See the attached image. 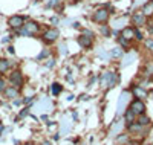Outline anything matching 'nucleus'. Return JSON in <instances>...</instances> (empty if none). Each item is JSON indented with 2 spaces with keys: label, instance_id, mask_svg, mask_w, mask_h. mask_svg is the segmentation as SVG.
<instances>
[{
  "label": "nucleus",
  "instance_id": "f257e3e1",
  "mask_svg": "<svg viewBox=\"0 0 153 145\" xmlns=\"http://www.w3.org/2000/svg\"><path fill=\"white\" fill-rule=\"evenodd\" d=\"M40 32V24L37 21H25V24L20 29H17V34L22 37H34Z\"/></svg>",
  "mask_w": 153,
  "mask_h": 145
},
{
  "label": "nucleus",
  "instance_id": "f03ea898",
  "mask_svg": "<svg viewBox=\"0 0 153 145\" xmlns=\"http://www.w3.org/2000/svg\"><path fill=\"white\" fill-rule=\"evenodd\" d=\"M109 17H110V11H109V8H98V9H95V12H94L92 20H94L95 23L103 24V23H107Z\"/></svg>",
  "mask_w": 153,
  "mask_h": 145
},
{
  "label": "nucleus",
  "instance_id": "7ed1b4c3",
  "mask_svg": "<svg viewBox=\"0 0 153 145\" xmlns=\"http://www.w3.org/2000/svg\"><path fill=\"white\" fill-rule=\"evenodd\" d=\"M8 81L12 87H16V89H20L25 83V78H23V73L20 70H12L8 76Z\"/></svg>",
  "mask_w": 153,
  "mask_h": 145
},
{
  "label": "nucleus",
  "instance_id": "20e7f679",
  "mask_svg": "<svg viewBox=\"0 0 153 145\" xmlns=\"http://www.w3.org/2000/svg\"><path fill=\"white\" fill-rule=\"evenodd\" d=\"M25 21H26V17H23V16H12V17H9L8 24H9V28L17 31V29H20L22 26L25 24Z\"/></svg>",
  "mask_w": 153,
  "mask_h": 145
},
{
  "label": "nucleus",
  "instance_id": "39448f33",
  "mask_svg": "<svg viewBox=\"0 0 153 145\" xmlns=\"http://www.w3.org/2000/svg\"><path fill=\"white\" fill-rule=\"evenodd\" d=\"M129 109H130L136 116H139V115L146 113V104L143 102V99H135V101H132V104H130Z\"/></svg>",
  "mask_w": 153,
  "mask_h": 145
},
{
  "label": "nucleus",
  "instance_id": "423d86ee",
  "mask_svg": "<svg viewBox=\"0 0 153 145\" xmlns=\"http://www.w3.org/2000/svg\"><path fill=\"white\" fill-rule=\"evenodd\" d=\"M132 23L135 24L133 28H141V26H146L147 23V17L143 14V12H135L132 17Z\"/></svg>",
  "mask_w": 153,
  "mask_h": 145
},
{
  "label": "nucleus",
  "instance_id": "0eeeda50",
  "mask_svg": "<svg viewBox=\"0 0 153 145\" xmlns=\"http://www.w3.org/2000/svg\"><path fill=\"white\" fill-rule=\"evenodd\" d=\"M57 38H58V31H57V29H48V31L43 34V41L48 43V44L54 43Z\"/></svg>",
  "mask_w": 153,
  "mask_h": 145
},
{
  "label": "nucleus",
  "instance_id": "6e6552de",
  "mask_svg": "<svg viewBox=\"0 0 153 145\" xmlns=\"http://www.w3.org/2000/svg\"><path fill=\"white\" fill-rule=\"evenodd\" d=\"M133 31H135L133 26H126V28H123V29H121L120 37L126 38L127 41H132V40H135V34H133Z\"/></svg>",
  "mask_w": 153,
  "mask_h": 145
},
{
  "label": "nucleus",
  "instance_id": "1a4fd4ad",
  "mask_svg": "<svg viewBox=\"0 0 153 145\" xmlns=\"http://www.w3.org/2000/svg\"><path fill=\"white\" fill-rule=\"evenodd\" d=\"M92 43H94V38L87 37V35H84V34H81V35L78 37V44H80L83 49H89V47L92 46Z\"/></svg>",
  "mask_w": 153,
  "mask_h": 145
},
{
  "label": "nucleus",
  "instance_id": "9d476101",
  "mask_svg": "<svg viewBox=\"0 0 153 145\" xmlns=\"http://www.w3.org/2000/svg\"><path fill=\"white\" fill-rule=\"evenodd\" d=\"M3 93H5V96L6 98H17V95H19V89H16V87H12V86H8L5 90H3Z\"/></svg>",
  "mask_w": 153,
  "mask_h": 145
},
{
  "label": "nucleus",
  "instance_id": "9b49d317",
  "mask_svg": "<svg viewBox=\"0 0 153 145\" xmlns=\"http://www.w3.org/2000/svg\"><path fill=\"white\" fill-rule=\"evenodd\" d=\"M141 12H143L146 17H152V16H153V2H147V3L143 6Z\"/></svg>",
  "mask_w": 153,
  "mask_h": 145
},
{
  "label": "nucleus",
  "instance_id": "f8f14e48",
  "mask_svg": "<svg viewBox=\"0 0 153 145\" xmlns=\"http://www.w3.org/2000/svg\"><path fill=\"white\" fill-rule=\"evenodd\" d=\"M11 67V61H8L6 58H0V75L8 72Z\"/></svg>",
  "mask_w": 153,
  "mask_h": 145
},
{
  "label": "nucleus",
  "instance_id": "ddd939ff",
  "mask_svg": "<svg viewBox=\"0 0 153 145\" xmlns=\"http://www.w3.org/2000/svg\"><path fill=\"white\" fill-rule=\"evenodd\" d=\"M133 95H135V98L141 99V98H144V96L147 95V92L144 90V87H141V86H136V87L133 89Z\"/></svg>",
  "mask_w": 153,
  "mask_h": 145
},
{
  "label": "nucleus",
  "instance_id": "4468645a",
  "mask_svg": "<svg viewBox=\"0 0 153 145\" xmlns=\"http://www.w3.org/2000/svg\"><path fill=\"white\" fill-rule=\"evenodd\" d=\"M139 125H143V127H147L149 124H150V119H149V116H146L144 113L143 115H139L138 116V121H136Z\"/></svg>",
  "mask_w": 153,
  "mask_h": 145
},
{
  "label": "nucleus",
  "instance_id": "2eb2a0df",
  "mask_svg": "<svg viewBox=\"0 0 153 145\" xmlns=\"http://www.w3.org/2000/svg\"><path fill=\"white\" fill-rule=\"evenodd\" d=\"M129 130L132 131V133H133V131H135V133H139V131H143V130H144V127H143V125H139L138 122H135V124L130 122V124H129Z\"/></svg>",
  "mask_w": 153,
  "mask_h": 145
},
{
  "label": "nucleus",
  "instance_id": "dca6fc26",
  "mask_svg": "<svg viewBox=\"0 0 153 145\" xmlns=\"http://www.w3.org/2000/svg\"><path fill=\"white\" fill-rule=\"evenodd\" d=\"M135 116H136V115H135V113H133V112L129 109V110L126 112L124 119H126V122H127V124H130V122H135Z\"/></svg>",
  "mask_w": 153,
  "mask_h": 145
},
{
  "label": "nucleus",
  "instance_id": "f3484780",
  "mask_svg": "<svg viewBox=\"0 0 153 145\" xmlns=\"http://www.w3.org/2000/svg\"><path fill=\"white\" fill-rule=\"evenodd\" d=\"M133 34H135V40H138V41H143V40H144V37H143V32L139 31V28H135Z\"/></svg>",
  "mask_w": 153,
  "mask_h": 145
},
{
  "label": "nucleus",
  "instance_id": "a211bd4d",
  "mask_svg": "<svg viewBox=\"0 0 153 145\" xmlns=\"http://www.w3.org/2000/svg\"><path fill=\"white\" fill-rule=\"evenodd\" d=\"M110 26H107V24H103L101 26V34L103 35H106V37H110Z\"/></svg>",
  "mask_w": 153,
  "mask_h": 145
},
{
  "label": "nucleus",
  "instance_id": "6ab92c4d",
  "mask_svg": "<svg viewBox=\"0 0 153 145\" xmlns=\"http://www.w3.org/2000/svg\"><path fill=\"white\" fill-rule=\"evenodd\" d=\"M118 43H120L124 49H129V46H130V41H127L126 38H123V37H118Z\"/></svg>",
  "mask_w": 153,
  "mask_h": 145
},
{
  "label": "nucleus",
  "instance_id": "aec40b11",
  "mask_svg": "<svg viewBox=\"0 0 153 145\" xmlns=\"http://www.w3.org/2000/svg\"><path fill=\"white\" fill-rule=\"evenodd\" d=\"M144 46H146V49H149L153 54V38H147V40L144 41Z\"/></svg>",
  "mask_w": 153,
  "mask_h": 145
},
{
  "label": "nucleus",
  "instance_id": "412c9836",
  "mask_svg": "<svg viewBox=\"0 0 153 145\" xmlns=\"http://www.w3.org/2000/svg\"><path fill=\"white\" fill-rule=\"evenodd\" d=\"M60 92H61V86H60L58 83H54V84H52V93H54V95H58Z\"/></svg>",
  "mask_w": 153,
  "mask_h": 145
},
{
  "label": "nucleus",
  "instance_id": "4be33fe9",
  "mask_svg": "<svg viewBox=\"0 0 153 145\" xmlns=\"http://www.w3.org/2000/svg\"><path fill=\"white\" fill-rule=\"evenodd\" d=\"M110 55H112V57H121V55H123V49H120V47H115V49L110 52Z\"/></svg>",
  "mask_w": 153,
  "mask_h": 145
},
{
  "label": "nucleus",
  "instance_id": "5701e85b",
  "mask_svg": "<svg viewBox=\"0 0 153 145\" xmlns=\"http://www.w3.org/2000/svg\"><path fill=\"white\" fill-rule=\"evenodd\" d=\"M5 89H6V81L3 78H0V92H3Z\"/></svg>",
  "mask_w": 153,
  "mask_h": 145
},
{
  "label": "nucleus",
  "instance_id": "b1692460",
  "mask_svg": "<svg viewBox=\"0 0 153 145\" xmlns=\"http://www.w3.org/2000/svg\"><path fill=\"white\" fill-rule=\"evenodd\" d=\"M146 26H147L149 32H150V34H153V21H150V23H146Z\"/></svg>",
  "mask_w": 153,
  "mask_h": 145
},
{
  "label": "nucleus",
  "instance_id": "393cba45",
  "mask_svg": "<svg viewBox=\"0 0 153 145\" xmlns=\"http://www.w3.org/2000/svg\"><path fill=\"white\" fill-rule=\"evenodd\" d=\"M118 142H127V136H118Z\"/></svg>",
  "mask_w": 153,
  "mask_h": 145
},
{
  "label": "nucleus",
  "instance_id": "a878e982",
  "mask_svg": "<svg viewBox=\"0 0 153 145\" xmlns=\"http://www.w3.org/2000/svg\"><path fill=\"white\" fill-rule=\"evenodd\" d=\"M8 50H9V54H14V47H12V46H9Z\"/></svg>",
  "mask_w": 153,
  "mask_h": 145
},
{
  "label": "nucleus",
  "instance_id": "bb28decb",
  "mask_svg": "<svg viewBox=\"0 0 153 145\" xmlns=\"http://www.w3.org/2000/svg\"><path fill=\"white\" fill-rule=\"evenodd\" d=\"M43 145H51V144L49 142H43Z\"/></svg>",
  "mask_w": 153,
  "mask_h": 145
},
{
  "label": "nucleus",
  "instance_id": "cd10ccee",
  "mask_svg": "<svg viewBox=\"0 0 153 145\" xmlns=\"http://www.w3.org/2000/svg\"><path fill=\"white\" fill-rule=\"evenodd\" d=\"M72 2H81V0H72Z\"/></svg>",
  "mask_w": 153,
  "mask_h": 145
},
{
  "label": "nucleus",
  "instance_id": "c85d7f7f",
  "mask_svg": "<svg viewBox=\"0 0 153 145\" xmlns=\"http://www.w3.org/2000/svg\"><path fill=\"white\" fill-rule=\"evenodd\" d=\"M25 145H34V144H25Z\"/></svg>",
  "mask_w": 153,
  "mask_h": 145
},
{
  "label": "nucleus",
  "instance_id": "c756f323",
  "mask_svg": "<svg viewBox=\"0 0 153 145\" xmlns=\"http://www.w3.org/2000/svg\"><path fill=\"white\" fill-rule=\"evenodd\" d=\"M129 145H138V144H129Z\"/></svg>",
  "mask_w": 153,
  "mask_h": 145
}]
</instances>
